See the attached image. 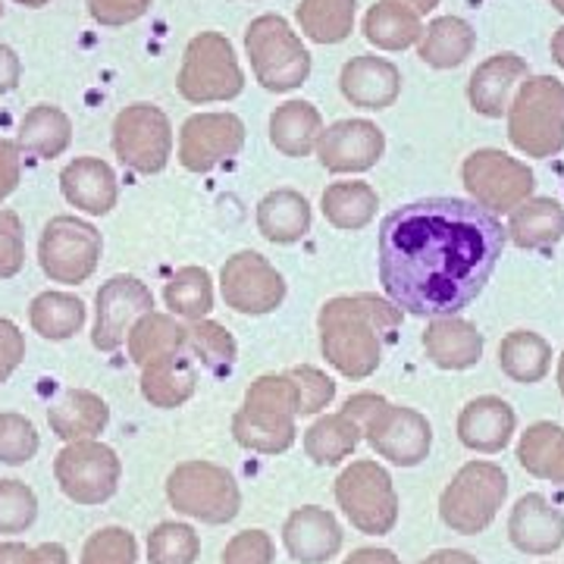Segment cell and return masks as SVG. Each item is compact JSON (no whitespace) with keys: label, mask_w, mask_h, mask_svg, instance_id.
I'll list each match as a JSON object with an SVG mask.
<instances>
[{"label":"cell","mask_w":564,"mask_h":564,"mask_svg":"<svg viewBox=\"0 0 564 564\" xmlns=\"http://www.w3.org/2000/svg\"><path fill=\"white\" fill-rule=\"evenodd\" d=\"M508 229L464 198H423L380 223V282L392 304L414 317H455L486 289Z\"/></svg>","instance_id":"cell-1"},{"label":"cell","mask_w":564,"mask_h":564,"mask_svg":"<svg viewBox=\"0 0 564 564\" xmlns=\"http://www.w3.org/2000/svg\"><path fill=\"white\" fill-rule=\"evenodd\" d=\"M399 321L402 311L380 299H336L321 314L323 351L339 373L364 380L380 367L383 345L395 339Z\"/></svg>","instance_id":"cell-2"},{"label":"cell","mask_w":564,"mask_h":564,"mask_svg":"<svg viewBox=\"0 0 564 564\" xmlns=\"http://www.w3.org/2000/svg\"><path fill=\"white\" fill-rule=\"evenodd\" d=\"M343 414L358 423L361 436H367L377 455H383L399 467H414L430 455L433 430L414 408H399L380 395L361 392L345 402Z\"/></svg>","instance_id":"cell-3"},{"label":"cell","mask_w":564,"mask_h":564,"mask_svg":"<svg viewBox=\"0 0 564 564\" xmlns=\"http://www.w3.org/2000/svg\"><path fill=\"white\" fill-rule=\"evenodd\" d=\"M508 139L527 158L564 151V82L527 76L508 107Z\"/></svg>","instance_id":"cell-4"},{"label":"cell","mask_w":564,"mask_h":564,"mask_svg":"<svg viewBox=\"0 0 564 564\" xmlns=\"http://www.w3.org/2000/svg\"><path fill=\"white\" fill-rule=\"evenodd\" d=\"M299 414V392L289 373L282 377H261L248 389L245 408L232 421V433L245 448L263 455L285 452L295 443V417Z\"/></svg>","instance_id":"cell-5"},{"label":"cell","mask_w":564,"mask_h":564,"mask_svg":"<svg viewBox=\"0 0 564 564\" xmlns=\"http://www.w3.org/2000/svg\"><path fill=\"white\" fill-rule=\"evenodd\" d=\"M508 496V477L499 464L470 462L455 474L440 499V518L445 527L464 536H477L496 521Z\"/></svg>","instance_id":"cell-6"},{"label":"cell","mask_w":564,"mask_h":564,"mask_svg":"<svg viewBox=\"0 0 564 564\" xmlns=\"http://www.w3.org/2000/svg\"><path fill=\"white\" fill-rule=\"evenodd\" d=\"M245 47L267 91H292L311 76V54L282 17H258L245 32Z\"/></svg>","instance_id":"cell-7"},{"label":"cell","mask_w":564,"mask_h":564,"mask_svg":"<svg viewBox=\"0 0 564 564\" xmlns=\"http://www.w3.org/2000/svg\"><path fill=\"white\" fill-rule=\"evenodd\" d=\"M176 85L182 98L192 104L229 101L242 95L245 76L232 44L220 32H202L188 41Z\"/></svg>","instance_id":"cell-8"},{"label":"cell","mask_w":564,"mask_h":564,"mask_svg":"<svg viewBox=\"0 0 564 564\" xmlns=\"http://www.w3.org/2000/svg\"><path fill=\"white\" fill-rule=\"evenodd\" d=\"M170 505L204 524H226L239 514V486L229 470L207 462L180 464L166 480Z\"/></svg>","instance_id":"cell-9"},{"label":"cell","mask_w":564,"mask_h":564,"mask_svg":"<svg viewBox=\"0 0 564 564\" xmlns=\"http://www.w3.org/2000/svg\"><path fill=\"white\" fill-rule=\"evenodd\" d=\"M336 499L351 527L367 536H383L399 521V496L392 477L377 462H355L336 480Z\"/></svg>","instance_id":"cell-10"},{"label":"cell","mask_w":564,"mask_h":564,"mask_svg":"<svg viewBox=\"0 0 564 564\" xmlns=\"http://www.w3.org/2000/svg\"><path fill=\"white\" fill-rule=\"evenodd\" d=\"M462 176L474 202L486 207L489 214H511L518 204H524L533 195V185H536V176L527 163L508 158L496 148L474 151L464 161Z\"/></svg>","instance_id":"cell-11"},{"label":"cell","mask_w":564,"mask_h":564,"mask_svg":"<svg viewBox=\"0 0 564 564\" xmlns=\"http://www.w3.org/2000/svg\"><path fill=\"white\" fill-rule=\"evenodd\" d=\"M113 151L135 173H161L173 151V129L161 107L132 104L113 122Z\"/></svg>","instance_id":"cell-12"},{"label":"cell","mask_w":564,"mask_h":564,"mask_svg":"<svg viewBox=\"0 0 564 564\" xmlns=\"http://www.w3.org/2000/svg\"><path fill=\"white\" fill-rule=\"evenodd\" d=\"M57 480L79 505L107 502L120 484V458L101 443H73L57 455Z\"/></svg>","instance_id":"cell-13"},{"label":"cell","mask_w":564,"mask_h":564,"mask_svg":"<svg viewBox=\"0 0 564 564\" xmlns=\"http://www.w3.org/2000/svg\"><path fill=\"white\" fill-rule=\"evenodd\" d=\"M245 122L236 113H195L180 132V161L192 173H207L242 151Z\"/></svg>","instance_id":"cell-14"},{"label":"cell","mask_w":564,"mask_h":564,"mask_svg":"<svg viewBox=\"0 0 564 564\" xmlns=\"http://www.w3.org/2000/svg\"><path fill=\"white\" fill-rule=\"evenodd\" d=\"M101 236L88 223L61 217L44 229L41 239V263L61 282H82L98 263Z\"/></svg>","instance_id":"cell-15"},{"label":"cell","mask_w":564,"mask_h":564,"mask_svg":"<svg viewBox=\"0 0 564 564\" xmlns=\"http://www.w3.org/2000/svg\"><path fill=\"white\" fill-rule=\"evenodd\" d=\"M285 282L254 251H242L223 267V299L239 314H267L282 302Z\"/></svg>","instance_id":"cell-16"},{"label":"cell","mask_w":564,"mask_h":564,"mask_svg":"<svg viewBox=\"0 0 564 564\" xmlns=\"http://www.w3.org/2000/svg\"><path fill=\"white\" fill-rule=\"evenodd\" d=\"M383 132L367 120H343L323 129L317 154L329 173H361L383 158Z\"/></svg>","instance_id":"cell-17"},{"label":"cell","mask_w":564,"mask_h":564,"mask_svg":"<svg viewBox=\"0 0 564 564\" xmlns=\"http://www.w3.org/2000/svg\"><path fill=\"white\" fill-rule=\"evenodd\" d=\"M154 295L132 276H117L98 292V326H95V345L104 351L120 348L126 329L135 317L151 314Z\"/></svg>","instance_id":"cell-18"},{"label":"cell","mask_w":564,"mask_h":564,"mask_svg":"<svg viewBox=\"0 0 564 564\" xmlns=\"http://www.w3.org/2000/svg\"><path fill=\"white\" fill-rule=\"evenodd\" d=\"M527 76H530V66H527L524 57H518L511 51L489 57V61H484L474 69V76L467 82L470 107L480 117L499 120L502 113H508L511 98H514V91L521 88V82Z\"/></svg>","instance_id":"cell-19"},{"label":"cell","mask_w":564,"mask_h":564,"mask_svg":"<svg viewBox=\"0 0 564 564\" xmlns=\"http://www.w3.org/2000/svg\"><path fill=\"white\" fill-rule=\"evenodd\" d=\"M282 543L299 564H326L343 549V527L329 511L307 505L285 521Z\"/></svg>","instance_id":"cell-20"},{"label":"cell","mask_w":564,"mask_h":564,"mask_svg":"<svg viewBox=\"0 0 564 564\" xmlns=\"http://www.w3.org/2000/svg\"><path fill=\"white\" fill-rule=\"evenodd\" d=\"M508 536L527 555H552L564 543V514L540 492H530L511 508Z\"/></svg>","instance_id":"cell-21"},{"label":"cell","mask_w":564,"mask_h":564,"mask_svg":"<svg viewBox=\"0 0 564 564\" xmlns=\"http://www.w3.org/2000/svg\"><path fill=\"white\" fill-rule=\"evenodd\" d=\"M343 95L361 110H386L402 95V73L395 63L361 54L343 66Z\"/></svg>","instance_id":"cell-22"},{"label":"cell","mask_w":564,"mask_h":564,"mask_svg":"<svg viewBox=\"0 0 564 564\" xmlns=\"http://www.w3.org/2000/svg\"><path fill=\"white\" fill-rule=\"evenodd\" d=\"M514 426H518V417L511 404L496 395H484L464 404L462 417H458V440L480 455H496L511 443Z\"/></svg>","instance_id":"cell-23"},{"label":"cell","mask_w":564,"mask_h":564,"mask_svg":"<svg viewBox=\"0 0 564 564\" xmlns=\"http://www.w3.org/2000/svg\"><path fill=\"white\" fill-rule=\"evenodd\" d=\"M426 358L443 370H467L484 355V336L474 323L458 317H433L423 333Z\"/></svg>","instance_id":"cell-24"},{"label":"cell","mask_w":564,"mask_h":564,"mask_svg":"<svg viewBox=\"0 0 564 564\" xmlns=\"http://www.w3.org/2000/svg\"><path fill=\"white\" fill-rule=\"evenodd\" d=\"M195 392V364L188 358V351H170L163 358L144 364V377H141V395L158 408H176L188 402Z\"/></svg>","instance_id":"cell-25"},{"label":"cell","mask_w":564,"mask_h":564,"mask_svg":"<svg viewBox=\"0 0 564 564\" xmlns=\"http://www.w3.org/2000/svg\"><path fill=\"white\" fill-rule=\"evenodd\" d=\"M474 44H477V32L470 22L462 17H440L421 32L417 54L433 69H455L474 54Z\"/></svg>","instance_id":"cell-26"},{"label":"cell","mask_w":564,"mask_h":564,"mask_svg":"<svg viewBox=\"0 0 564 564\" xmlns=\"http://www.w3.org/2000/svg\"><path fill=\"white\" fill-rule=\"evenodd\" d=\"M323 135L317 107L307 101H285L270 117V141L285 158H307Z\"/></svg>","instance_id":"cell-27"},{"label":"cell","mask_w":564,"mask_h":564,"mask_svg":"<svg viewBox=\"0 0 564 564\" xmlns=\"http://www.w3.org/2000/svg\"><path fill=\"white\" fill-rule=\"evenodd\" d=\"M505 229L521 248H552L564 239V207L552 198H527L511 210Z\"/></svg>","instance_id":"cell-28"},{"label":"cell","mask_w":564,"mask_h":564,"mask_svg":"<svg viewBox=\"0 0 564 564\" xmlns=\"http://www.w3.org/2000/svg\"><path fill=\"white\" fill-rule=\"evenodd\" d=\"M258 226H261L263 239H270V242H299L311 229V204L292 188H276L258 207Z\"/></svg>","instance_id":"cell-29"},{"label":"cell","mask_w":564,"mask_h":564,"mask_svg":"<svg viewBox=\"0 0 564 564\" xmlns=\"http://www.w3.org/2000/svg\"><path fill=\"white\" fill-rule=\"evenodd\" d=\"M63 192L66 198L88 210V214H107L117 204V180L107 163L95 158H82L63 170Z\"/></svg>","instance_id":"cell-30"},{"label":"cell","mask_w":564,"mask_h":564,"mask_svg":"<svg viewBox=\"0 0 564 564\" xmlns=\"http://www.w3.org/2000/svg\"><path fill=\"white\" fill-rule=\"evenodd\" d=\"M421 17L399 0H380L364 17V39L380 51H404L421 41Z\"/></svg>","instance_id":"cell-31"},{"label":"cell","mask_w":564,"mask_h":564,"mask_svg":"<svg viewBox=\"0 0 564 564\" xmlns=\"http://www.w3.org/2000/svg\"><path fill=\"white\" fill-rule=\"evenodd\" d=\"M518 462L527 474L564 486V426L533 423L518 443Z\"/></svg>","instance_id":"cell-32"},{"label":"cell","mask_w":564,"mask_h":564,"mask_svg":"<svg viewBox=\"0 0 564 564\" xmlns=\"http://www.w3.org/2000/svg\"><path fill=\"white\" fill-rule=\"evenodd\" d=\"M499 367L514 383H540L552 367V345L540 333L514 329L499 345Z\"/></svg>","instance_id":"cell-33"},{"label":"cell","mask_w":564,"mask_h":564,"mask_svg":"<svg viewBox=\"0 0 564 564\" xmlns=\"http://www.w3.org/2000/svg\"><path fill=\"white\" fill-rule=\"evenodd\" d=\"M51 426L69 443L88 440L107 426V404L91 392H69L51 408Z\"/></svg>","instance_id":"cell-34"},{"label":"cell","mask_w":564,"mask_h":564,"mask_svg":"<svg viewBox=\"0 0 564 564\" xmlns=\"http://www.w3.org/2000/svg\"><path fill=\"white\" fill-rule=\"evenodd\" d=\"M358 0H302L299 25L317 44H339L351 35Z\"/></svg>","instance_id":"cell-35"},{"label":"cell","mask_w":564,"mask_h":564,"mask_svg":"<svg viewBox=\"0 0 564 564\" xmlns=\"http://www.w3.org/2000/svg\"><path fill=\"white\" fill-rule=\"evenodd\" d=\"M358 443H361L358 423L351 421V417H345L343 411H339V414L321 417L307 430L304 452H307V458L314 464H339L358 448Z\"/></svg>","instance_id":"cell-36"},{"label":"cell","mask_w":564,"mask_h":564,"mask_svg":"<svg viewBox=\"0 0 564 564\" xmlns=\"http://www.w3.org/2000/svg\"><path fill=\"white\" fill-rule=\"evenodd\" d=\"M377 192L367 182H336L323 192V214L339 229H361L377 214Z\"/></svg>","instance_id":"cell-37"},{"label":"cell","mask_w":564,"mask_h":564,"mask_svg":"<svg viewBox=\"0 0 564 564\" xmlns=\"http://www.w3.org/2000/svg\"><path fill=\"white\" fill-rule=\"evenodd\" d=\"M20 144L25 151L39 154V158H54L69 144V120L66 113L51 107V104H39L20 129Z\"/></svg>","instance_id":"cell-38"},{"label":"cell","mask_w":564,"mask_h":564,"mask_svg":"<svg viewBox=\"0 0 564 564\" xmlns=\"http://www.w3.org/2000/svg\"><path fill=\"white\" fill-rule=\"evenodd\" d=\"M132 358L144 367L154 358H163L170 351H180L188 345V329L173 323L170 317H161V314H144L139 321V326L132 329Z\"/></svg>","instance_id":"cell-39"},{"label":"cell","mask_w":564,"mask_h":564,"mask_svg":"<svg viewBox=\"0 0 564 564\" xmlns=\"http://www.w3.org/2000/svg\"><path fill=\"white\" fill-rule=\"evenodd\" d=\"M166 307L180 317H188V321H202L204 314L214 307V285H210V276L207 270H198V267H185L180 270L173 280L166 282Z\"/></svg>","instance_id":"cell-40"},{"label":"cell","mask_w":564,"mask_h":564,"mask_svg":"<svg viewBox=\"0 0 564 564\" xmlns=\"http://www.w3.org/2000/svg\"><path fill=\"white\" fill-rule=\"evenodd\" d=\"M202 552V540L188 524H166L154 527L148 536V558L151 564H195Z\"/></svg>","instance_id":"cell-41"},{"label":"cell","mask_w":564,"mask_h":564,"mask_svg":"<svg viewBox=\"0 0 564 564\" xmlns=\"http://www.w3.org/2000/svg\"><path fill=\"white\" fill-rule=\"evenodd\" d=\"M195 351V358H202V364L210 373H229L232 361H236V343L232 336L210 321H195V326H188V345Z\"/></svg>","instance_id":"cell-42"},{"label":"cell","mask_w":564,"mask_h":564,"mask_svg":"<svg viewBox=\"0 0 564 564\" xmlns=\"http://www.w3.org/2000/svg\"><path fill=\"white\" fill-rule=\"evenodd\" d=\"M32 321L44 339H66L85 321V307L79 299H69V295H41L39 302L32 304Z\"/></svg>","instance_id":"cell-43"},{"label":"cell","mask_w":564,"mask_h":564,"mask_svg":"<svg viewBox=\"0 0 564 564\" xmlns=\"http://www.w3.org/2000/svg\"><path fill=\"white\" fill-rule=\"evenodd\" d=\"M135 558H139L135 536L120 527L98 530L82 552V564H135Z\"/></svg>","instance_id":"cell-44"},{"label":"cell","mask_w":564,"mask_h":564,"mask_svg":"<svg viewBox=\"0 0 564 564\" xmlns=\"http://www.w3.org/2000/svg\"><path fill=\"white\" fill-rule=\"evenodd\" d=\"M39 502L29 486L17 480H0V533H22L35 521Z\"/></svg>","instance_id":"cell-45"},{"label":"cell","mask_w":564,"mask_h":564,"mask_svg":"<svg viewBox=\"0 0 564 564\" xmlns=\"http://www.w3.org/2000/svg\"><path fill=\"white\" fill-rule=\"evenodd\" d=\"M39 452L35 426L20 414H0V462L22 464Z\"/></svg>","instance_id":"cell-46"},{"label":"cell","mask_w":564,"mask_h":564,"mask_svg":"<svg viewBox=\"0 0 564 564\" xmlns=\"http://www.w3.org/2000/svg\"><path fill=\"white\" fill-rule=\"evenodd\" d=\"M289 377H292L295 392H299V414H317L336 395L333 380L323 377L314 367H295V370H289Z\"/></svg>","instance_id":"cell-47"},{"label":"cell","mask_w":564,"mask_h":564,"mask_svg":"<svg viewBox=\"0 0 564 564\" xmlns=\"http://www.w3.org/2000/svg\"><path fill=\"white\" fill-rule=\"evenodd\" d=\"M273 540L263 530H245L223 552V564H273Z\"/></svg>","instance_id":"cell-48"},{"label":"cell","mask_w":564,"mask_h":564,"mask_svg":"<svg viewBox=\"0 0 564 564\" xmlns=\"http://www.w3.org/2000/svg\"><path fill=\"white\" fill-rule=\"evenodd\" d=\"M151 0H88V13L101 25H126L144 17Z\"/></svg>","instance_id":"cell-49"},{"label":"cell","mask_w":564,"mask_h":564,"mask_svg":"<svg viewBox=\"0 0 564 564\" xmlns=\"http://www.w3.org/2000/svg\"><path fill=\"white\" fill-rule=\"evenodd\" d=\"M0 564H66V552L57 543L41 545V549H25L20 543H0Z\"/></svg>","instance_id":"cell-50"},{"label":"cell","mask_w":564,"mask_h":564,"mask_svg":"<svg viewBox=\"0 0 564 564\" xmlns=\"http://www.w3.org/2000/svg\"><path fill=\"white\" fill-rule=\"evenodd\" d=\"M0 258L7 267V276L20 270V223L13 214H0Z\"/></svg>","instance_id":"cell-51"},{"label":"cell","mask_w":564,"mask_h":564,"mask_svg":"<svg viewBox=\"0 0 564 564\" xmlns=\"http://www.w3.org/2000/svg\"><path fill=\"white\" fill-rule=\"evenodd\" d=\"M22 343L17 326L7 321H0V383L7 380V373L20 364Z\"/></svg>","instance_id":"cell-52"},{"label":"cell","mask_w":564,"mask_h":564,"mask_svg":"<svg viewBox=\"0 0 564 564\" xmlns=\"http://www.w3.org/2000/svg\"><path fill=\"white\" fill-rule=\"evenodd\" d=\"M17 144L13 141H0V198L17 185L20 176V158H17Z\"/></svg>","instance_id":"cell-53"},{"label":"cell","mask_w":564,"mask_h":564,"mask_svg":"<svg viewBox=\"0 0 564 564\" xmlns=\"http://www.w3.org/2000/svg\"><path fill=\"white\" fill-rule=\"evenodd\" d=\"M17 82H20V61L7 44H0V95L13 91Z\"/></svg>","instance_id":"cell-54"},{"label":"cell","mask_w":564,"mask_h":564,"mask_svg":"<svg viewBox=\"0 0 564 564\" xmlns=\"http://www.w3.org/2000/svg\"><path fill=\"white\" fill-rule=\"evenodd\" d=\"M345 564H402L389 549H358Z\"/></svg>","instance_id":"cell-55"},{"label":"cell","mask_w":564,"mask_h":564,"mask_svg":"<svg viewBox=\"0 0 564 564\" xmlns=\"http://www.w3.org/2000/svg\"><path fill=\"white\" fill-rule=\"evenodd\" d=\"M421 564H480L470 552H462V549H443V552H433L426 562Z\"/></svg>","instance_id":"cell-56"},{"label":"cell","mask_w":564,"mask_h":564,"mask_svg":"<svg viewBox=\"0 0 564 564\" xmlns=\"http://www.w3.org/2000/svg\"><path fill=\"white\" fill-rule=\"evenodd\" d=\"M552 61L558 63V66L564 69V25L555 32V35H552Z\"/></svg>","instance_id":"cell-57"},{"label":"cell","mask_w":564,"mask_h":564,"mask_svg":"<svg viewBox=\"0 0 564 564\" xmlns=\"http://www.w3.org/2000/svg\"><path fill=\"white\" fill-rule=\"evenodd\" d=\"M399 3L411 7L417 17H423V13H430V10H436V7H440V0H399Z\"/></svg>","instance_id":"cell-58"},{"label":"cell","mask_w":564,"mask_h":564,"mask_svg":"<svg viewBox=\"0 0 564 564\" xmlns=\"http://www.w3.org/2000/svg\"><path fill=\"white\" fill-rule=\"evenodd\" d=\"M558 386H562V395H564V355H562V361H558Z\"/></svg>","instance_id":"cell-59"},{"label":"cell","mask_w":564,"mask_h":564,"mask_svg":"<svg viewBox=\"0 0 564 564\" xmlns=\"http://www.w3.org/2000/svg\"><path fill=\"white\" fill-rule=\"evenodd\" d=\"M17 3H25V7H44L47 0H17Z\"/></svg>","instance_id":"cell-60"},{"label":"cell","mask_w":564,"mask_h":564,"mask_svg":"<svg viewBox=\"0 0 564 564\" xmlns=\"http://www.w3.org/2000/svg\"><path fill=\"white\" fill-rule=\"evenodd\" d=\"M549 3H552V7H555V10L564 17V0H549Z\"/></svg>","instance_id":"cell-61"},{"label":"cell","mask_w":564,"mask_h":564,"mask_svg":"<svg viewBox=\"0 0 564 564\" xmlns=\"http://www.w3.org/2000/svg\"><path fill=\"white\" fill-rule=\"evenodd\" d=\"M0 13H3V7H0Z\"/></svg>","instance_id":"cell-62"}]
</instances>
